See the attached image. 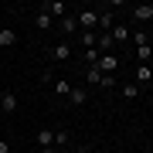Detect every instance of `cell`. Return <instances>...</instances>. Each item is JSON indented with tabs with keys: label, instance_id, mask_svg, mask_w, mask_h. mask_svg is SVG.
<instances>
[{
	"label": "cell",
	"instance_id": "8992f818",
	"mask_svg": "<svg viewBox=\"0 0 153 153\" xmlns=\"http://www.w3.org/2000/svg\"><path fill=\"white\" fill-rule=\"evenodd\" d=\"M78 31V17L75 14H65L61 17V34H75Z\"/></svg>",
	"mask_w": 153,
	"mask_h": 153
},
{
	"label": "cell",
	"instance_id": "4316f807",
	"mask_svg": "<svg viewBox=\"0 0 153 153\" xmlns=\"http://www.w3.org/2000/svg\"><path fill=\"white\" fill-rule=\"evenodd\" d=\"M0 116H4V109H0Z\"/></svg>",
	"mask_w": 153,
	"mask_h": 153
},
{
	"label": "cell",
	"instance_id": "30bf717a",
	"mask_svg": "<svg viewBox=\"0 0 153 153\" xmlns=\"http://www.w3.org/2000/svg\"><path fill=\"white\" fill-rule=\"evenodd\" d=\"M136 82L140 85H150L153 82V68L150 65H136Z\"/></svg>",
	"mask_w": 153,
	"mask_h": 153
},
{
	"label": "cell",
	"instance_id": "4fadbf2b",
	"mask_svg": "<svg viewBox=\"0 0 153 153\" xmlns=\"http://www.w3.org/2000/svg\"><path fill=\"white\" fill-rule=\"evenodd\" d=\"M112 24H116V17H112V10L99 14V27H102V34H109V31H112Z\"/></svg>",
	"mask_w": 153,
	"mask_h": 153
},
{
	"label": "cell",
	"instance_id": "7a4b0ae2",
	"mask_svg": "<svg viewBox=\"0 0 153 153\" xmlns=\"http://www.w3.org/2000/svg\"><path fill=\"white\" fill-rule=\"evenodd\" d=\"M92 68H99L102 75H116V68H119V55H116V51H112V55H102L99 65H92Z\"/></svg>",
	"mask_w": 153,
	"mask_h": 153
},
{
	"label": "cell",
	"instance_id": "7402d4cb",
	"mask_svg": "<svg viewBox=\"0 0 153 153\" xmlns=\"http://www.w3.org/2000/svg\"><path fill=\"white\" fill-rule=\"evenodd\" d=\"M129 38L136 41V48H140V44H150V34L146 31H136V34H129Z\"/></svg>",
	"mask_w": 153,
	"mask_h": 153
},
{
	"label": "cell",
	"instance_id": "d4e9b609",
	"mask_svg": "<svg viewBox=\"0 0 153 153\" xmlns=\"http://www.w3.org/2000/svg\"><path fill=\"white\" fill-rule=\"evenodd\" d=\"M41 153H55V150H51V146H48V150H41Z\"/></svg>",
	"mask_w": 153,
	"mask_h": 153
},
{
	"label": "cell",
	"instance_id": "603a6c76",
	"mask_svg": "<svg viewBox=\"0 0 153 153\" xmlns=\"http://www.w3.org/2000/svg\"><path fill=\"white\" fill-rule=\"evenodd\" d=\"M68 140H71V133H68V129H58V133H55V143H61V146H65Z\"/></svg>",
	"mask_w": 153,
	"mask_h": 153
},
{
	"label": "cell",
	"instance_id": "ac0fdd59",
	"mask_svg": "<svg viewBox=\"0 0 153 153\" xmlns=\"http://www.w3.org/2000/svg\"><path fill=\"white\" fill-rule=\"evenodd\" d=\"M68 99H71L75 105H85V102H88V92H85V88H71V95H68Z\"/></svg>",
	"mask_w": 153,
	"mask_h": 153
},
{
	"label": "cell",
	"instance_id": "ba28073f",
	"mask_svg": "<svg viewBox=\"0 0 153 153\" xmlns=\"http://www.w3.org/2000/svg\"><path fill=\"white\" fill-rule=\"evenodd\" d=\"M0 109H4V112H17V95L14 92H4V95H0Z\"/></svg>",
	"mask_w": 153,
	"mask_h": 153
},
{
	"label": "cell",
	"instance_id": "9a60e30c",
	"mask_svg": "<svg viewBox=\"0 0 153 153\" xmlns=\"http://www.w3.org/2000/svg\"><path fill=\"white\" fill-rule=\"evenodd\" d=\"M119 95H123V99H136V95H140L136 82H126V85H119Z\"/></svg>",
	"mask_w": 153,
	"mask_h": 153
},
{
	"label": "cell",
	"instance_id": "3957f363",
	"mask_svg": "<svg viewBox=\"0 0 153 153\" xmlns=\"http://www.w3.org/2000/svg\"><path fill=\"white\" fill-rule=\"evenodd\" d=\"M75 17H78V27L82 31H95L99 27V10H78Z\"/></svg>",
	"mask_w": 153,
	"mask_h": 153
},
{
	"label": "cell",
	"instance_id": "9c48e42d",
	"mask_svg": "<svg viewBox=\"0 0 153 153\" xmlns=\"http://www.w3.org/2000/svg\"><path fill=\"white\" fill-rule=\"evenodd\" d=\"M150 17H153V7L150 4H136V7H133V21H150Z\"/></svg>",
	"mask_w": 153,
	"mask_h": 153
},
{
	"label": "cell",
	"instance_id": "6da1fadb",
	"mask_svg": "<svg viewBox=\"0 0 153 153\" xmlns=\"http://www.w3.org/2000/svg\"><path fill=\"white\" fill-rule=\"evenodd\" d=\"M51 61H71V55H75V51H71V44L68 41H58V44H51Z\"/></svg>",
	"mask_w": 153,
	"mask_h": 153
},
{
	"label": "cell",
	"instance_id": "484cf974",
	"mask_svg": "<svg viewBox=\"0 0 153 153\" xmlns=\"http://www.w3.org/2000/svg\"><path fill=\"white\" fill-rule=\"evenodd\" d=\"M150 109H153V99H150Z\"/></svg>",
	"mask_w": 153,
	"mask_h": 153
},
{
	"label": "cell",
	"instance_id": "52a82bcc",
	"mask_svg": "<svg viewBox=\"0 0 153 153\" xmlns=\"http://www.w3.org/2000/svg\"><path fill=\"white\" fill-rule=\"evenodd\" d=\"M14 44H17V31L0 27V48H14Z\"/></svg>",
	"mask_w": 153,
	"mask_h": 153
},
{
	"label": "cell",
	"instance_id": "5b68a950",
	"mask_svg": "<svg viewBox=\"0 0 153 153\" xmlns=\"http://www.w3.org/2000/svg\"><path fill=\"white\" fill-rule=\"evenodd\" d=\"M129 27H126V24H112V31H109V38L116 41V44H126V41H129Z\"/></svg>",
	"mask_w": 153,
	"mask_h": 153
},
{
	"label": "cell",
	"instance_id": "2e32d148",
	"mask_svg": "<svg viewBox=\"0 0 153 153\" xmlns=\"http://www.w3.org/2000/svg\"><path fill=\"white\" fill-rule=\"evenodd\" d=\"M95 44H99V34L95 31H82V48L88 51V48H95Z\"/></svg>",
	"mask_w": 153,
	"mask_h": 153
},
{
	"label": "cell",
	"instance_id": "44dd1931",
	"mask_svg": "<svg viewBox=\"0 0 153 153\" xmlns=\"http://www.w3.org/2000/svg\"><path fill=\"white\" fill-rule=\"evenodd\" d=\"M88 85H99V82H102V71H99V68H88Z\"/></svg>",
	"mask_w": 153,
	"mask_h": 153
},
{
	"label": "cell",
	"instance_id": "7c38bea8",
	"mask_svg": "<svg viewBox=\"0 0 153 153\" xmlns=\"http://www.w3.org/2000/svg\"><path fill=\"white\" fill-rule=\"evenodd\" d=\"M51 24H55V21H51V17L44 14V10H38V14H34V27H38V31H48Z\"/></svg>",
	"mask_w": 153,
	"mask_h": 153
},
{
	"label": "cell",
	"instance_id": "e0dca14e",
	"mask_svg": "<svg viewBox=\"0 0 153 153\" xmlns=\"http://www.w3.org/2000/svg\"><path fill=\"white\" fill-rule=\"evenodd\" d=\"M55 95H71V82L68 78H55Z\"/></svg>",
	"mask_w": 153,
	"mask_h": 153
},
{
	"label": "cell",
	"instance_id": "cb8c5ba5",
	"mask_svg": "<svg viewBox=\"0 0 153 153\" xmlns=\"http://www.w3.org/2000/svg\"><path fill=\"white\" fill-rule=\"evenodd\" d=\"M0 153H10V143L7 140H0Z\"/></svg>",
	"mask_w": 153,
	"mask_h": 153
},
{
	"label": "cell",
	"instance_id": "8fae6325",
	"mask_svg": "<svg viewBox=\"0 0 153 153\" xmlns=\"http://www.w3.org/2000/svg\"><path fill=\"white\" fill-rule=\"evenodd\" d=\"M34 140H38V146L48 150L51 143H55V129H38V136H34Z\"/></svg>",
	"mask_w": 153,
	"mask_h": 153
},
{
	"label": "cell",
	"instance_id": "277c9868",
	"mask_svg": "<svg viewBox=\"0 0 153 153\" xmlns=\"http://www.w3.org/2000/svg\"><path fill=\"white\" fill-rule=\"evenodd\" d=\"M41 10H44V14H48V17H51V21H55V17H58V21H61V17H65V14H68V7H65V4H61V0H44V4H41Z\"/></svg>",
	"mask_w": 153,
	"mask_h": 153
},
{
	"label": "cell",
	"instance_id": "d6986e66",
	"mask_svg": "<svg viewBox=\"0 0 153 153\" xmlns=\"http://www.w3.org/2000/svg\"><path fill=\"white\" fill-rule=\"evenodd\" d=\"M82 58L88 61V68H92V65H99V58H102V55H99L95 48H88V51H82Z\"/></svg>",
	"mask_w": 153,
	"mask_h": 153
},
{
	"label": "cell",
	"instance_id": "5bb4252c",
	"mask_svg": "<svg viewBox=\"0 0 153 153\" xmlns=\"http://www.w3.org/2000/svg\"><path fill=\"white\" fill-rule=\"evenodd\" d=\"M136 58H140V65H146V61L153 58V44H140V48H136Z\"/></svg>",
	"mask_w": 153,
	"mask_h": 153
},
{
	"label": "cell",
	"instance_id": "ffe728a7",
	"mask_svg": "<svg viewBox=\"0 0 153 153\" xmlns=\"http://www.w3.org/2000/svg\"><path fill=\"white\" fill-rule=\"evenodd\" d=\"M99 88H105V92L119 88V85H116V75H102V82H99Z\"/></svg>",
	"mask_w": 153,
	"mask_h": 153
}]
</instances>
